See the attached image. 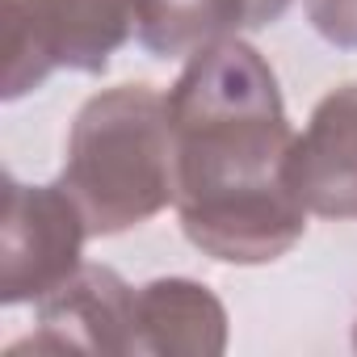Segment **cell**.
Instances as JSON below:
<instances>
[{"label":"cell","instance_id":"4","mask_svg":"<svg viewBox=\"0 0 357 357\" xmlns=\"http://www.w3.org/2000/svg\"><path fill=\"white\" fill-rule=\"evenodd\" d=\"M89 223L68 190H5V303L55 294L76 265Z\"/></svg>","mask_w":357,"mask_h":357},{"label":"cell","instance_id":"1","mask_svg":"<svg viewBox=\"0 0 357 357\" xmlns=\"http://www.w3.org/2000/svg\"><path fill=\"white\" fill-rule=\"evenodd\" d=\"M172 168L194 244L219 261H273L303 231L290 126L273 72L244 43L198 51L168 97Z\"/></svg>","mask_w":357,"mask_h":357},{"label":"cell","instance_id":"6","mask_svg":"<svg viewBox=\"0 0 357 357\" xmlns=\"http://www.w3.org/2000/svg\"><path fill=\"white\" fill-rule=\"evenodd\" d=\"M252 0H135V26L155 55H198L231 26L248 22Z\"/></svg>","mask_w":357,"mask_h":357},{"label":"cell","instance_id":"3","mask_svg":"<svg viewBox=\"0 0 357 357\" xmlns=\"http://www.w3.org/2000/svg\"><path fill=\"white\" fill-rule=\"evenodd\" d=\"M135 22V0H5V97H22L51 68L97 72Z\"/></svg>","mask_w":357,"mask_h":357},{"label":"cell","instance_id":"2","mask_svg":"<svg viewBox=\"0 0 357 357\" xmlns=\"http://www.w3.org/2000/svg\"><path fill=\"white\" fill-rule=\"evenodd\" d=\"M63 190L89 231H122L155 215L176 194L168 101L147 84H122L93 97L68 143Z\"/></svg>","mask_w":357,"mask_h":357},{"label":"cell","instance_id":"5","mask_svg":"<svg viewBox=\"0 0 357 357\" xmlns=\"http://www.w3.org/2000/svg\"><path fill=\"white\" fill-rule=\"evenodd\" d=\"M290 185L311 211L357 219V84L315 109L311 130L290 151Z\"/></svg>","mask_w":357,"mask_h":357},{"label":"cell","instance_id":"7","mask_svg":"<svg viewBox=\"0 0 357 357\" xmlns=\"http://www.w3.org/2000/svg\"><path fill=\"white\" fill-rule=\"evenodd\" d=\"M286 9V0H252L248 5V26H265Z\"/></svg>","mask_w":357,"mask_h":357}]
</instances>
